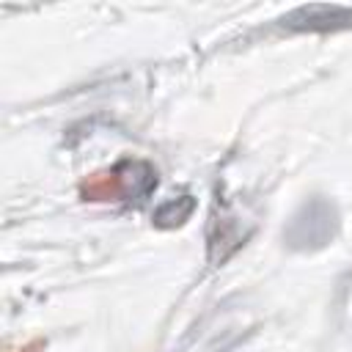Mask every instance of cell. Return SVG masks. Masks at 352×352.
<instances>
[{
  "mask_svg": "<svg viewBox=\"0 0 352 352\" xmlns=\"http://www.w3.org/2000/svg\"><path fill=\"white\" fill-rule=\"evenodd\" d=\"M338 234V209L324 195H311L289 217L283 239L292 250H319L330 245Z\"/></svg>",
  "mask_w": 352,
  "mask_h": 352,
  "instance_id": "obj_1",
  "label": "cell"
},
{
  "mask_svg": "<svg viewBox=\"0 0 352 352\" xmlns=\"http://www.w3.org/2000/svg\"><path fill=\"white\" fill-rule=\"evenodd\" d=\"M280 25L289 30H341V28H352V8L327 6V3L300 6L286 16H280Z\"/></svg>",
  "mask_w": 352,
  "mask_h": 352,
  "instance_id": "obj_2",
  "label": "cell"
},
{
  "mask_svg": "<svg viewBox=\"0 0 352 352\" xmlns=\"http://www.w3.org/2000/svg\"><path fill=\"white\" fill-rule=\"evenodd\" d=\"M107 179L116 184V195H126L135 201H143L157 187V170L140 160L121 162L118 168H113V173Z\"/></svg>",
  "mask_w": 352,
  "mask_h": 352,
  "instance_id": "obj_3",
  "label": "cell"
},
{
  "mask_svg": "<svg viewBox=\"0 0 352 352\" xmlns=\"http://www.w3.org/2000/svg\"><path fill=\"white\" fill-rule=\"evenodd\" d=\"M195 209V201L190 195H182V198H170L165 201L157 212H154V223L162 226V228H170V226H182Z\"/></svg>",
  "mask_w": 352,
  "mask_h": 352,
  "instance_id": "obj_4",
  "label": "cell"
}]
</instances>
